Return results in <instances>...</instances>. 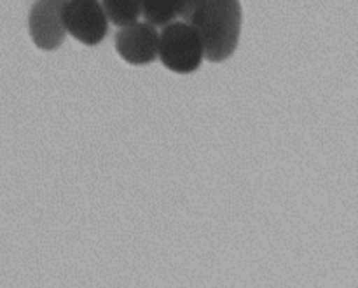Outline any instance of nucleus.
Listing matches in <instances>:
<instances>
[{
	"instance_id": "6",
	"label": "nucleus",
	"mask_w": 358,
	"mask_h": 288,
	"mask_svg": "<svg viewBox=\"0 0 358 288\" xmlns=\"http://www.w3.org/2000/svg\"><path fill=\"white\" fill-rule=\"evenodd\" d=\"M142 16L152 27H168L180 16V0H142Z\"/></svg>"
},
{
	"instance_id": "5",
	"label": "nucleus",
	"mask_w": 358,
	"mask_h": 288,
	"mask_svg": "<svg viewBox=\"0 0 358 288\" xmlns=\"http://www.w3.org/2000/svg\"><path fill=\"white\" fill-rule=\"evenodd\" d=\"M63 0H37L28 14V34L41 51H56L65 42Z\"/></svg>"
},
{
	"instance_id": "3",
	"label": "nucleus",
	"mask_w": 358,
	"mask_h": 288,
	"mask_svg": "<svg viewBox=\"0 0 358 288\" xmlns=\"http://www.w3.org/2000/svg\"><path fill=\"white\" fill-rule=\"evenodd\" d=\"M66 34L84 45H98L108 31V17L101 0H63Z\"/></svg>"
},
{
	"instance_id": "4",
	"label": "nucleus",
	"mask_w": 358,
	"mask_h": 288,
	"mask_svg": "<svg viewBox=\"0 0 358 288\" xmlns=\"http://www.w3.org/2000/svg\"><path fill=\"white\" fill-rule=\"evenodd\" d=\"M115 51L129 65H150L159 58V31L147 21H136L129 27L119 28L115 34Z\"/></svg>"
},
{
	"instance_id": "2",
	"label": "nucleus",
	"mask_w": 358,
	"mask_h": 288,
	"mask_svg": "<svg viewBox=\"0 0 358 288\" xmlns=\"http://www.w3.org/2000/svg\"><path fill=\"white\" fill-rule=\"evenodd\" d=\"M205 58L201 35L187 21H173L159 31V59L171 72H196Z\"/></svg>"
},
{
	"instance_id": "8",
	"label": "nucleus",
	"mask_w": 358,
	"mask_h": 288,
	"mask_svg": "<svg viewBox=\"0 0 358 288\" xmlns=\"http://www.w3.org/2000/svg\"><path fill=\"white\" fill-rule=\"evenodd\" d=\"M199 0H180V17L184 21H187L191 17L192 10L196 9Z\"/></svg>"
},
{
	"instance_id": "1",
	"label": "nucleus",
	"mask_w": 358,
	"mask_h": 288,
	"mask_svg": "<svg viewBox=\"0 0 358 288\" xmlns=\"http://www.w3.org/2000/svg\"><path fill=\"white\" fill-rule=\"evenodd\" d=\"M201 35L208 62L220 63L240 44L243 9L240 0H199L187 20Z\"/></svg>"
},
{
	"instance_id": "7",
	"label": "nucleus",
	"mask_w": 358,
	"mask_h": 288,
	"mask_svg": "<svg viewBox=\"0 0 358 288\" xmlns=\"http://www.w3.org/2000/svg\"><path fill=\"white\" fill-rule=\"evenodd\" d=\"M101 6L108 21L119 28L136 23L142 16V0H101Z\"/></svg>"
}]
</instances>
